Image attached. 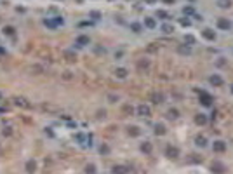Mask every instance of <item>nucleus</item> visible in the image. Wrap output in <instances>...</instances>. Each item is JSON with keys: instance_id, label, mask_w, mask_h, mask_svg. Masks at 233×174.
Segmentation results:
<instances>
[{"instance_id": "obj_30", "label": "nucleus", "mask_w": 233, "mask_h": 174, "mask_svg": "<svg viewBox=\"0 0 233 174\" xmlns=\"http://www.w3.org/2000/svg\"><path fill=\"white\" fill-rule=\"evenodd\" d=\"M183 14H184L186 17H188V16H193V14H195V9H193L191 6H188V7H183Z\"/></svg>"}, {"instance_id": "obj_45", "label": "nucleus", "mask_w": 233, "mask_h": 174, "mask_svg": "<svg viewBox=\"0 0 233 174\" xmlns=\"http://www.w3.org/2000/svg\"><path fill=\"white\" fill-rule=\"evenodd\" d=\"M124 113H127V115H132V113H134V108H132L130 104H125V106H124Z\"/></svg>"}, {"instance_id": "obj_4", "label": "nucleus", "mask_w": 233, "mask_h": 174, "mask_svg": "<svg viewBox=\"0 0 233 174\" xmlns=\"http://www.w3.org/2000/svg\"><path fill=\"white\" fill-rule=\"evenodd\" d=\"M150 101L153 104H163L165 103V94L160 93V91H155V93L150 94Z\"/></svg>"}, {"instance_id": "obj_47", "label": "nucleus", "mask_w": 233, "mask_h": 174, "mask_svg": "<svg viewBox=\"0 0 233 174\" xmlns=\"http://www.w3.org/2000/svg\"><path fill=\"white\" fill-rule=\"evenodd\" d=\"M122 56H124V52H122V51H118V52H115V59H120Z\"/></svg>"}, {"instance_id": "obj_39", "label": "nucleus", "mask_w": 233, "mask_h": 174, "mask_svg": "<svg viewBox=\"0 0 233 174\" xmlns=\"http://www.w3.org/2000/svg\"><path fill=\"white\" fill-rule=\"evenodd\" d=\"M179 23H181V26H184V28L191 26V19H188V17H181V19H179Z\"/></svg>"}, {"instance_id": "obj_34", "label": "nucleus", "mask_w": 233, "mask_h": 174, "mask_svg": "<svg viewBox=\"0 0 233 174\" xmlns=\"http://www.w3.org/2000/svg\"><path fill=\"white\" fill-rule=\"evenodd\" d=\"M184 44L186 45H193L195 44V37L193 35H184Z\"/></svg>"}, {"instance_id": "obj_2", "label": "nucleus", "mask_w": 233, "mask_h": 174, "mask_svg": "<svg viewBox=\"0 0 233 174\" xmlns=\"http://www.w3.org/2000/svg\"><path fill=\"white\" fill-rule=\"evenodd\" d=\"M136 68H137V71H139V73H148V71H150V68H152V63H150V59L143 58V59H137V63H136Z\"/></svg>"}, {"instance_id": "obj_21", "label": "nucleus", "mask_w": 233, "mask_h": 174, "mask_svg": "<svg viewBox=\"0 0 233 174\" xmlns=\"http://www.w3.org/2000/svg\"><path fill=\"white\" fill-rule=\"evenodd\" d=\"M207 122H209V119H207V115H205V113H198V115H195V124H197V125H205Z\"/></svg>"}, {"instance_id": "obj_38", "label": "nucleus", "mask_w": 233, "mask_h": 174, "mask_svg": "<svg viewBox=\"0 0 233 174\" xmlns=\"http://www.w3.org/2000/svg\"><path fill=\"white\" fill-rule=\"evenodd\" d=\"M157 17H158V19H169V14L165 11H162V9H158V11H157Z\"/></svg>"}, {"instance_id": "obj_33", "label": "nucleus", "mask_w": 233, "mask_h": 174, "mask_svg": "<svg viewBox=\"0 0 233 174\" xmlns=\"http://www.w3.org/2000/svg\"><path fill=\"white\" fill-rule=\"evenodd\" d=\"M73 71H70V70H66V71H63V75H61V78H63V80H71V78H73Z\"/></svg>"}, {"instance_id": "obj_49", "label": "nucleus", "mask_w": 233, "mask_h": 174, "mask_svg": "<svg viewBox=\"0 0 233 174\" xmlns=\"http://www.w3.org/2000/svg\"><path fill=\"white\" fill-rule=\"evenodd\" d=\"M45 134H47V136H51V138H54V132H52L51 129H45Z\"/></svg>"}, {"instance_id": "obj_22", "label": "nucleus", "mask_w": 233, "mask_h": 174, "mask_svg": "<svg viewBox=\"0 0 233 174\" xmlns=\"http://www.w3.org/2000/svg\"><path fill=\"white\" fill-rule=\"evenodd\" d=\"M24 169H26L28 174H33L37 171V162H35V160H28V162L24 164Z\"/></svg>"}, {"instance_id": "obj_41", "label": "nucleus", "mask_w": 233, "mask_h": 174, "mask_svg": "<svg viewBox=\"0 0 233 174\" xmlns=\"http://www.w3.org/2000/svg\"><path fill=\"white\" fill-rule=\"evenodd\" d=\"M43 25H45V26H49V28H52V30L58 28V26H56V23H54V19H43Z\"/></svg>"}, {"instance_id": "obj_14", "label": "nucleus", "mask_w": 233, "mask_h": 174, "mask_svg": "<svg viewBox=\"0 0 233 174\" xmlns=\"http://www.w3.org/2000/svg\"><path fill=\"white\" fill-rule=\"evenodd\" d=\"M191 52H193L191 45H186V44H183V45H178V54H181V56H190Z\"/></svg>"}, {"instance_id": "obj_48", "label": "nucleus", "mask_w": 233, "mask_h": 174, "mask_svg": "<svg viewBox=\"0 0 233 174\" xmlns=\"http://www.w3.org/2000/svg\"><path fill=\"white\" fill-rule=\"evenodd\" d=\"M163 4H165V6H172L174 2H176V0H162Z\"/></svg>"}, {"instance_id": "obj_23", "label": "nucleus", "mask_w": 233, "mask_h": 174, "mask_svg": "<svg viewBox=\"0 0 233 174\" xmlns=\"http://www.w3.org/2000/svg\"><path fill=\"white\" fill-rule=\"evenodd\" d=\"M160 32H162L163 35H171V33H174V26L169 25V23H163L162 26H160Z\"/></svg>"}, {"instance_id": "obj_27", "label": "nucleus", "mask_w": 233, "mask_h": 174, "mask_svg": "<svg viewBox=\"0 0 233 174\" xmlns=\"http://www.w3.org/2000/svg\"><path fill=\"white\" fill-rule=\"evenodd\" d=\"M217 7L219 9H230L231 7V0H217Z\"/></svg>"}, {"instance_id": "obj_28", "label": "nucleus", "mask_w": 233, "mask_h": 174, "mask_svg": "<svg viewBox=\"0 0 233 174\" xmlns=\"http://www.w3.org/2000/svg\"><path fill=\"white\" fill-rule=\"evenodd\" d=\"M130 30H132V32H134V33H141L143 32V25H141V23H130Z\"/></svg>"}, {"instance_id": "obj_18", "label": "nucleus", "mask_w": 233, "mask_h": 174, "mask_svg": "<svg viewBox=\"0 0 233 174\" xmlns=\"http://www.w3.org/2000/svg\"><path fill=\"white\" fill-rule=\"evenodd\" d=\"M63 56H65V59H66V61H70V63L77 61V52H75V51H71V49L63 51Z\"/></svg>"}, {"instance_id": "obj_24", "label": "nucleus", "mask_w": 233, "mask_h": 174, "mask_svg": "<svg viewBox=\"0 0 233 174\" xmlns=\"http://www.w3.org/2000/svg\"><path fill=\"white\" fill-rule=\"evenodd\" d=\"M167 119H169V120H178V119H179V110L169 108V110H167Z\"/></svg>"}, {"instance_id": "obj_6", "label": "nucleus", "mask_w": 233, "mask_h": 174, "mask_svg": "<svg viewBox=\"0 0 233 174\" xmlns=\"http://www.w3.org/2000/svg\"><path fill=\"white\" fill-rule=\"evenodd\" d=\"M179 153H181V152H179V148L174 146V145H167V148H165V157H167V158H172V160H174V158L179 157Z\"/></svg>"}, {"instance_id": "obj_9", "label": "nucleus", "mask_w": 233, "mask_h": 174, "mask_svg": "<svg viewBox=\"0 0 233 174\" xmlns=\"http://www.w3.org/2000/svg\"><path fill=\"white\" fill-rule=\"evenodd\" d=\"M115 77L117 78H120V80H125L127 77H129V70L127 68H124V66H118V68H115Z\"/></svg>"}, {"instance_id": "obj_1", "label": "nucleus", "mask_w": 233, "mask_h": 174, "mask_svg": "<svg viewBox=\"0 0 233 174\" xmlns=\"http://www.w3.org/2000/svg\"><path fill=\"white\" fill-rule=\"evenodd\" d=\"M14 104H16L17 108H23V110H30L32 108V103H30V99L24 98V96H14Z\"/></svg>"}, {"instance_id": "obj_44", "label": "nucleus", "mask_w": 233, "mask_h": 174, "mask_svg": "<svg viewBox=\"0 0 233 174\" xmlns=\"http://www.w3.org/2000/svg\"><path fill=\"white\" fill-rule=\"evenodd\" d=\"M54 23H56V26H63V25H65V19H63L61 16H56L54 17Z\"/></svg>"}, {"instance_id": "obj_5", "label": "nucleus", "mask_w": 233, "mask_h": 174, "mask_svg": "<svg viewBox=\"0 0 233 174\" xmlns=\"http://www.w3.org/2000/svg\"><path fill=\"white\" fill-rule=\"evenodd\" d=\"M217 28H219V30H223V32H230V30H231V21H230V19H228V17H219V19H217Z\"/></svg>"}, {"instance_id": "obj_37", "label": "nucleus", "mask_w": 233, "mask_h": 174, "mask_svg": "<svg viewBox=\"0 0 233 174\" xmlns=\"http://www.w3.org/2000/svg\"><path fill=\"white\" fill-rule=\"evenodd\" d=\"M106 99H108V103H111V104H115L117 103V101H118V96H117V94H108V96H106Z\"/></svg>"}, {"instance_id": "obj_26", "label": "nucleus", "mask_w": 233, "mask_h": 174, "mask_svg": "<svg viewBox=\"0 0 233 174\" xmlns=\"http://www.w3.org/2000/svg\"><path fill=\"white\" fill-rule=\"evenodd\" d=\"M2 32H4V35H7V37H14V35H16V28L14 26H4Z\"/></svg>"}, {"instance_id": "obj_51", "label": "nucleus", "mask_w": 233, "mask_h": 174, "mask_svg": "<svg viewBox=\"0 0 233 174\" xmlns=\"http://www.w3.org/2000/svg\"><path fill=\"white\" fill-rule=\"evenodd\" d=\"M230 91H231V94H233V84H231V87H230Z\"/></svg>"}, {"instance_id": "obj_19", "label": "nucleus", "mask_w": 233, "mask_h": 174, "mask_svg": "<svg viewBox=\"0 0 233 174\" xmlns=\"http://www.w3.org/2000/svg\"><path fill=\"white\" fill-rule=\"evenodd\" d=\"M111 174H129V167L127 165H113L111 169Z\"/></svg>"}, {"instance_id": "obj_16", "label": "nucleus", "mask_w": 233, "mask_h": 174, "mask_svg": "<svg viewBox=\"0 0 233 174\" xmlns=\"http://www.w3.org/2000/svg\"><path fill=\"white\" fill-rule=\"evenodd\" d=\"M200 103L204 104V106H211V103H212L211 94H207L205 91H200Z\"/></svg>"}, {"instance_id": "obj_20", "label": "nucleus", "mask_w": 233, "mask_h": 174, "mask_svg": "<svg viewBox=\"0 0 233 174\" xmlns=\"http://www.w3.org/2000/svg\"><path fill=\"white\" fill-rule=\"evenodd\" d=\"M145 28H148V30H155L157 28V21H155V17H145Z\"/></svg>"}, {"instance_id": "obj_31", "label": "nucleus", "mask_w": 233, "mask_h": 174, "mask_svg": "<svg viewBox=\"0 0 233 174\" xmlns=\"http://www.w3.org/2000/svg\"><path fill=\"white\" fill-rule=\"evenodd\" d=\"M98 171H96V165L94 164H87L85 165V174H96Z\"/></svg>"}, {"instance_id": "obj_35", "label": "nucleus", "mask_w": 233, "mask_h": 174, "mask_svg": "<svg viewBox=\"0 0 233 174\" xmlns=\"http://www.w3.org/2000/svg\"><path fill=\"white\" fill-rule=\"evenodd\" d=\"M2 134H4L6 138H11L12 136V127H11V125H6L4 130H2Z\"/></svg>"}, {"instance_id": "obj_32", "label": "nucleus", "mask_w": 233, "mask_h": 174, "mask_svg": "<svg viewBox=\"0 0 233 174\" xmlns=\"http://www.w3.org/2000/svg\"><path fill=\"white\" fill-rule=\"evenodd\" d=\"M110 152H111V150H110V146L108 145H101V146H99V153H101V155H110Z\"/></svg>"}, {"instance_id": "obj_15", "label": "nucleus", "mask_w": 233, "mask_h": 174, "mask_svg": "<svg viewBox=\"0 0 233 174\" xmlns=\"http://www.w3.org/2000/svg\"><path fill=\"white\" fill-rule=\"evenodd\" d=\"M127 134H129L130 138H139L141 136V129H139L137 125H129V127H127Z\"/></svg>"}, {"instance_id": "obj_7", "label": "nucleus", "mask_w": 233, "mask_h": 174, "mask_svg": "<svg viewBox=\"0 0 233 174\" xmlns=\"http://www.w3.org/2000/svg\"><path fill=\"white\" fill-rule=\"evenodd\" d=\"M211 171L212 174H224V171H226V165L223 162H219V160H214L211 165Z\"/></svg>"}, {"instance_id": "obj_50", "label": "nucleus", "mask_w": 233, "mask_h": 174, "mask_svg": "<svg viewBox=\"0 0 233 174\" xmlns=\"http://www.w3.org/2000/svg\"><path fill=\"white\" fill-rule=\"evenodd\" d=\"M4 52H6V51L2 49V47H0V54H4Z\"/></svg>"}, {"instance_id": "obj_36", "label": "nucleus", "mask_w": 233, "mask_h": 174, "mask_svg": "<svg viewBox=\"0 0 233 174\" xmlns=\"http://www.w3.org/2000/svg\"><path fill=\"white\" fill-rule=\"evenodd\" d=\"M89 17H92L94 21H98V19H101V12L99 11H91L89 12Z\"/></svg>"}, {"instance_id": "obj_43", "label": "nucleus", "mask_w": 233, "mask_h": 174, "mask_svg": "<svg viewBox=\"0 0 233 174\" xmlns=\"http://www.w3.org/2000/svg\"><path fill=\"white\" fill-rule=\"evenodd\" d=\"M96 117H98V120H104L106 119V112H104V110H98Z\"/></svg>"}, {"instance_id": "obj_10", "label": "nucleus", "mask_w": 233, "mask_h": 174, "mask_svg": "<svg viewBox=\"0 0 233 174\" xmlns=\"http://www.w3.org/2000/svg\"><path fill=\"white\" fill-rule=\"evenodd\" d=\"M209 82H211V85H214V87H221L223 84H224L223 77H221V75H217V73H214V75L209 77Z\"/></svg>"}, {"instance_id": "obj_17", "label": "nucleus", "mask_w": 233, "mask_h": 174, "mask_svg": "<svg viewBox=\"0 0 233 174\" xmlns=\"http://www.w3.org/2000/svg\"><path fill=\"white\" fill-rule=\"evenodd\" d=\"M91 44V38L87 37V35H78L77 37V47H85Z\"/></svg>"}, {"instance_id": "obj_25", "label": "nucleus", "mask_w": 233, "mask_h": 174, "mask_svg": "<svg viewBox=\"0 0 233 174\" xmlns=\"http://www.w3.org/2000/svg\"><path fill=\"white\" fill-rule=\"evenodd\" d=\"M195 145L200 148H205L207 146V138L205 136H197L195 138Z\"/></svg>"}, {"instance_id": "obj_3", "label": "nucleus", "mask_w": 233, "mask_h": 174, "mask_svg": "<svg viewBox=\"0 0 233 174\" xmlns=\"http://www.w3.org/2000/svg\"><path fill=\"white\" fill-rule=\"evenodd\" d=\"M136 115H139V117H145V119H148V117H152V108H150L148 104H145V103L137 104V108H136Z\"/></svg>"}, {"instance_id": "obj_13", "label": "nucleus", "mask_w": 233, "mask_h": 174, "mask_svg": "<svg viewBox=\"0 0 233 174\" xmlns=\"http://www.w3.org/2000/svg\"><path fill=\"white\" fill-rule=\"evenodd\" d=\"M139 150H141L145 155H152L153 153V145L150 141H143L141 145H139Z\"/></svg>"}, {"instance_id": "obj_53", "label": "nucleus", "mask_w": 233, "mask_h": 174, "mask_svg": "<svg viewBox=\"0 0 233 174\" xmlns=\"http://www.w3.org/2000/svg\"><path fill=\"white\" fill-rule=\"evenodd\" d=\"M2 112H4V110H2V108H0V113H2Z\"/></svg>"}, {"instance_id": "obj_46", "label": "nucleus", "mask_w": 233, "mask_h": 174, "mask_svg": "<svg viewBox=\"0 0 233 174\" xmlns=\"http://www.w3.org/2000/svg\"><path fill=\"white\" fill-rule=\"evenodd\" d=\"M145 4H148V6H155L157 4V0H143Z\"/></svg>"}, {"instance_id": "obj_8", "label": "nucleus", "mask_w": 233, "mask_h": 174, "mask_svg": "<svg viewBox=\"0 0 233 174\" xmlns=\"http://www.w3.org/2000/svg\"><path fill=\"white\" fill-rule=\"evenodd\" d=\"M202 37L205 38V40H209V42H214L217 38V35L212 28H205V30H202Z\"/></svg>"}, {"instance_id": "obj_29", "label": "nucleus", "mask_w": 233, "mask_h": 174, "mask_svg": "<svg viewBox=\"0 0 233 174\" xmlns=\"http://www.w3.org/2000/svg\"><path fill=\"white\" fill-rule=\"evenodd\" d=\"M30 71H32L33 75H40V73H43V66H40V65H33L32 68H30Z\"/></svg>"}, {"instance_id": "obj_52", "label": "nucleus", "mask_w": 233, "mask_h": 174, "mask_svg": "<svg viewBox=\"0 0 233 174\" xmlns=\"http://www.w3.org/2000/svg\"><path fill=\"white\" fill-rule=\"evenodd\" d=\"M0 101H2V93H0Z\"/></svg>"}, {"instance_id": "obj_40", "label": "nucleus", "mask_w": 233, "mask_h": 174, "mask_svg": "<svg viewBox=\"0 0 233 174\" xmlns=\"http://www.w3.org/2000/svg\"><path fill=\"white\" fill-rule=\"evenodd\" d=\"M148 52H152V54H155V52H158V47H157V44H150L146 47Z\"/></svg>"}, {"instance_id": "obj_11", "label": "nucleus", "mask_w": 233, "mask_h": 174, "mask_svg": "<svg viewBox=\"0 0 233 174\" xmlns=\"http://www.w3.org/2000/svg\"><path fill=\"white\" fill-rule=\"evenodd\" d=\"M212 150L216 153H223L224 150H226V143L221 141V139H216V141L212 143Z\"/></svg>"}, {"instance_id": "obj_42", "label": "nucleus", "mask_w": 233, "mask_h": 174, "mask_svg": "<svg viewBox=\"0 0 233 174\" xmlns=\"http://www.w3.org/2000/svg\"><path fill=\"white\" fill-rule=\"evenodd\" d=\"M75 139H77L78 143H84V141L87 139V136H84L82 132H77V134H75Z\"/></svg>"}, {"instance_id": "obj_12", "label": "nucleus", "mask_w": 233, "mask_h": 174, "mask_svg": "<svg viewBox=\"0 0 233 174\" xmlns=\"http://www.w3.org/2000/svg\"><path fill=\"white\" fill-rule=\"evenodd\" d=\"M153 132H155V136H165V134H167V127H165L162 122H158V124H155V127H153Z\"/></svg>"}]
</instances>
